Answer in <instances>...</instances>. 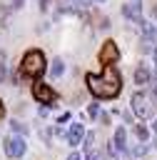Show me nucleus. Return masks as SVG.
I'll return each instance as SVG.
<instances>
[{
    "mask_svg": "<svg viewBox=\"0 0 157 160\" xmlns=\"http://www.w3.org/2000/svg\"><path fill=\"white\" fill-rule=\"evenodd\" d=\"M85 82H87V90H90L95 98H100V100L117 98L120 90H122L120 72H117L112 65H105V70H102L100 75H92V72H90V75L85 78Z\"/></svg>",
    "mask_w": 157,
    "mask_h": 160,
    "instance_id": "1",
    "label": "nucleus"
},
{
    "mask_svg": "<svg viewBox=\"0 0 157 160\" xmlns=\"http://www.w3.org/2000/svg\"><path fill=\"white\" fill-rule=\"evenodd\" d=\"M47 70V62H45V55L40 50H27L22 55V62H20V72L30 80H37L42 72Z\"/></svg>",
    "mask_w": 157,
    "mask_h": 160,
    "instance_id": "2",
    "label": "nucleus"
},
{
    "mask_svg": "<svg viewBox=\"0 0 157 160\" xmlns=\"http://www.w3.org/2000/svg\"><path fill=\"white\" fill-rule=\"evenodd\" d=\"M2 150H5V155L10 160H20L25 155V150H27V142H25L22 135H7L5 142H2Z\"/></svg>",
    "mask_w": 157,
    "mask_h": 160,
    "instance_id": "3",
    "label": "nucleus"
},
{
    "mask_svg": "<svg viewBox=\"0 0 157 160\" xmlns=\"http://www.w3.org/2000/svg\"><path fill=\"white\" fill-rule=\"evenodd\" d=\"M32 98H35L37 102H45V105H55V100H57L55 90H52L47 82H35V85H32Z\"/></svg>",
    "mask_w": 157,
    "mask_h": 160,
    "instance_id": "4",
    "label": "nucleus"
},
{
    "mask_svg": "<svg viewBox=\"0 0 157 160\" xmlns=\"http://www.w3.org/2000/svg\"><path fill=\"white\" fill-rule=\"evenodd\" d=\"M117 60H120V48H117V42H115V40H105L102 48H100V62H102V65H112V62H117Z\"/></svg>",
    "mask_w": 157,
    "mask_h": 160,
    "instance_id": "5",
    "label": "nucleus"
},
{
    "mask_svg": "<svg viewBox=\"0 0 157 160\" xmlns=\"http://www.w3.org/2000/svg\"><path fill=\"white\" fill-rule=\"evenodd\" d=\"M130 108H132V112L137 115V118H150V98L145 95V92H135L132 95V100H130Z\"/></svg>",
    "mask_w": 157,
    "mask_h": 160,
    "instance_id": "6",
    "label": "nucleus"
},
{
    "mask_svg": "<svg viewBox=\"0 0 157 160\" xmlns=\"http://www.w3.org/2000/svg\"><path fill=\"white\" fill-rule=\"evenodd\" d=\"M122 12H125V18H127V20L140 22V20H142V0H130V2H125Z\"/></svg>",
    "mask_w": 157,
    "mask_h": 160,
    "instance_id": "7",
    "label": "nucleus"
},
{
    "mask_svg": "<svg viewBox=\"0 0 157 160\" xmlns=\"http://www.w3.org/2000/svg\"><path fill=\"white\" fill-rule=\"evenodd\" d=\"M65 138H67V145H70V148L80 145L82 138H85V128H82V122H72V128L65 132Z\"/></svg>",
    "mask_w": 157,
    "mask_h": 160,
    "instance_id": "8",
    "label": "nucleus"
},
{
    "mask_svg": "<svg viewBox=\"0 0 157 160\" xmlns=\"http://www.w3.org/2000/svg\"><path fill=\"white\" fill-rule=\"evenodd\" d=\"M150 78H152V72H150L147 62H137V68H135V75H132V80H135L137 85H145V82H150Z\"/></svg>",
    "mask_w": 157,
    "mask_h": 160,
    "instance_id": "9",
    "label": "nucleus"
},
{
    "mask_svg": "<svg viewBox=\"0 0 157 160\" xmlns=\"http://www.w3.org/2000/svg\"><path fill=\"white\" fill-rule=\"evenodd\" d=\"M115 150H120V152H127L130 148H127V130L125 128H117L115 130Z\"/></svg>",
    "mask_w": 157,
    "mask_h": 160,
    "instance_id": "10",
    "label": "nucleus"
},
{
    "mask_svg": "<svg viewBox=\"0 0 157 160\" xmlns=\"http://www.w3.org/2000/svg\"><path fill=\"white\" fill-rule=\"evenodd\" d=\"M82 142H85V160H95V158H97V155H95V135H92V132H85Z\"/></svg>",
    "mask_w": 157,
    "mask_h": 160,
    "instance_id": "11",
    "label": "nucleus"
},
{
    "mask_svg": "<svg viewBox=\"0 0 157 160\" xmlns=\"http://www.w3.org/2000/svg\"><path fill=\"white\" fill-rule=\"evenodd\" d=\"M50 72H52L55 78H57V75H62V72H65V62H62L60 58H55V60H52V68H50Z\"/></svg>",
    "mask_w": 157,
    "mask_h": 160,
    "instance_id": "12",
    "label": "nucleus"
},
{
    "mask_svg": "<svg viewBox=\"0 0 157 160\" xmlns=\"http://www.w3.org/2000/svg\"><path fill=\"white\" fill-rule=\"evenodd\" d=\"M135 135H137L142 142H147V138H150V130H147L145 125H135Z\"/></svg>",
    "mask_w": 157,
    "mask_h": 160,
    "instance_id": "13",
    "label": "nucleus"
},
{
    "mask_svg": "<svg viewBox=\"0 0 157 160\" xmlns=\"http://www.w3.org/2000/svg\"><path fill=\"white\" fill-rule=\"evenodd\" d=\"M145 152H147V142H142V145H137V148L127 150V155H132V158H140V155H145Z\"/></svg>",
    "mask_w": 157,
    "mask_h": 160,
    "instance_id": "14",
    "label": "nucleus"
},
{
    "mask_svg": "<svg viewBox=\"0 0 157 160\" xmlns=\"http://www.w3.org/2000/svg\"><path fill=\"white\" fill-rule=\"evenodd\" d=\"M10 128H12L15 132H20V135H27V125H22V122H17V120H12Z\"/></svg>",
    "mask_w": 157,
    "mask_h": 160,
    "instance_id": "15",
    "label": "nucleus"
},
{
    "mask_svg": "<svg viewBox=\"0 0 157 160\" xmlns=\"http://www.w3.org/2000/svg\"><path fill=\"white\" fill-rule=\"evenodd\" d=\"M97 112H100V108H97V102H92V105L87 108V115H90V118H95Z\"/></svg>",
    "mask_w": 157,
    "mask_h": 160,
    "instance_id": "16",
    "label": "nucleus"
},
{
    "mask_svg": "<svg viewBox=\"0 0 157 160\" xmlns=\"http://www.w3.org/2000/svg\"><path fill=\"white\" fill-rule=\"evenodd\" d=\"M67 160H82V158H80L77 152H70V155H67Z\"/></svg>",
    "mask_w": 157,
    "mask_h": 160,
    "instance_id": "17",
    "label": "nucleus"
},
{
    "mask_svg": "<svg viewBox=\"0 0 157 160\" xmlns=\"http://www.w3.org/2000/svg\"><path fill=\"white\" fill-rule=\"evenodd\" d=\"M47 5H50V0H40V8L42 10H47Z\"/></svg>",
    "mask_w": 157,
    "mask_h": 160,
    "instance_id": "18",
    "label": "nucleus"
},
{
    "mask_svg": "<svg viewBox=\"0 0 157 160\" xmlns=\"http://www.w3.org/2000/svg\"><path fill=\"white\" fill-rule=\"evenodd\" d=\"M10 5H12V8H20V5H22V0H10Z\"/></svg>",
    "mask_w": 157,
    "mask_h": 160,
    "instance_id": "19",
    "label": "nucleus"
},
{
    "mask_svg": "<svg viewBox=\"0 0 157 160\" xmlns=\"http://www.w3.org/2000/svg\"><path fill=\"white\" fill-rule=\"evenodd\" d=\"M152 98H157V82L152 85Z\"/></svg>",
    "mask_w": 157,
    "mask_h": 160,
    "instance_id": "20",
    "label": "nucleus"
},
{
    "mask_svg": "<svg viewBox=\"0 0 157 160\" xmlns=\"http://www.w3.org/2000/svg\"><path fill=\"white\" fill-rule=\"evenodd\" d=\"M2 75H5V65L0 62V80H2Z\"/></svg>",
    "mask_w": 157,
    "mask_h": 160,
    "instance_id": "21",
    "label": "nucleus"
},
{
    "mask_svg": "<svg viewBox=\"0 0 157 160\" xmlns=\"http://www.w3.org/2000/svg\"><path fill=\"white\" fill-rule=\"evenodd\" d=\"M5 115V105H2V100H0V118Z\"/></svg>",
    "mask_w": 157,
    "mask_h": 160,
    "instance_id": "22",
    "label": "nucleus"
},
{
    "mask_svg": "<svg viewBox=\"0 0 157 160\" xmlns=\"http://www.w3.org/2000/svg\"><path fill=\"white\" fill-rule=\"evenodd\" d=\"M152 130H155V132H157V120H155V122H152Z\"/></svg>",
    "mask_w": 157,
    "mask_h": 160,
    "instance_id": "23",
    "label": "nucleus"
},
{
    "mask_svg": "<svg viewBox=\"0 0 157 160\" xmlns=\"http://www.w3.org/2000/svg\"><path fill=\"white\" fill-rule=\"evenodd\" d=\"M152 12H155V18H157V5H155V8H152Z\"/></svg>",
    "mask_w": 157,
    "mask_h": 160,
    "instance_id": "24",
    "label": "nucleus"
},
{
    "mask_svg": "<svg viewBox=\"0 0 157 160\" xmlns=\"http://www.w3.org/2000/svg\"><path fill=\"white\" fill-rule=\"evenodd\" d=\"M90 2H105V0H90Z\"/></svg>",
    "mask_w": 157,
    "mask_h": 160,
    "instance_id": "25",
    "label": "nucleus"
}]
</instances>
